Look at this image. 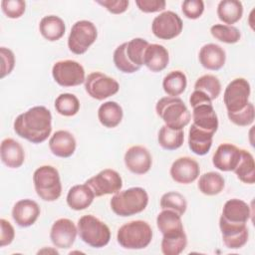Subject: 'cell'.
Segmentation results:
<instances>
[{
    "label": "cell",
    "instance_id": "obj_28",
    "mask_svg": "<svg viewBox=\"0 0 255 255\" xmlns=\"http://www.w3.org/2000/svg\"><path fill=\"white\" fill-rule=\"evenodd\" d=\"M39 31L46 40L51 42L58 41L65 34V22L56 15L45 16L40 21Z\"/></svg>",
    "mask_w": 255,
    "mask_h": 255
},
{
    "label": "cell",
    "instance_id": "obj_26",
    "mask_svg": "<svg viewBox=\"0 0 255 255\" xmlns=\"http://www.w3.org/2000/svg\"><path fill=\"white\" fill-rule=\"evenodd\" d=\"M95 198L93 190L85 184H77L70 188L67 194V204L73 210H84L88 208Z\"/></svg>",
    "mask_w": 255,
    "mask_h": 255
},
{
    "label": "cell",
    "instance_id": "obj_9",
    "mask_svg": "<svg viewBox=\"0 0 255 255\" xmlns=\"http://www.w3.org/2000/svg\"><path fill=\"white\" fill-rule=\"evenodd\" d=\"M52 76L55 82L62 87L80 86L86 80L84 67L74 60L56 62L52 68Z\"/></svg>",
    "mask_w": 255,
    "mask_h": 255
},
{
    "label": "cell",
    "instance_id": "obj_16",
    "mask_svg": "<svg viewBox=\"0 0 255 255\" xmlns=\"http://www.w3.org/2000/svg\"><path fill=\"white\" fill-rule=\"evenodd\" d=\"M171 178L180 184H189L197 179L200 173L198 162L189 157L182 156L175 159L170 166Z\"/></svg>",
    "mask_w": 255,
    "mask_h": 255
},
{
    "label": "cell",
    "instance_id": "obj_42",
    "mask_svg": "<svg viewBox=\"0 0 255 255\" xmlns=\"http://www.w3.org/2000/svg\"><path fill=\"white\" fill-rule=\"evenodd\" d=\"M228 119L231 123L238 127H247L253 124L255 118V110L252 103H248V105L241 111L237 113H227Z\"/></svg>",
    "mask_w": 255,
    "mask_h": 255
},
{
    "label": "cell",
    "instance_id": "obj_23",
    "mask_svg": "<svg viewBox=\"0 0 255 255\" xmlns=\"http://www.w3.org/2000/svg\"><path fill=\"white\" fill-rule=\"evenodd\" d=\"M169 62L168 51L159 44H149L143 56V65L151 72L157 73L164 70Z\"/></svg>",
    "mask_w": 255,
    "mask_h": 255
},
{
    "label": "cell",
    "instance_id": "obj_25",
    "mask_svg": "<svg viewBox=\"0 0 255 255\" xmlns=\"http://www.w3.org/2000/svg\"><path fill=\"white\" fill-rule=\"evenodd\" d=\"M214 133L191 125L188 131V146L190 150L197 155L206 154L212 145Z\"/></svg>",
    "mask_w": 255,
    "mask_h": 255
},
{
    "label": "cell",
    "instance_id": "obj_33",
    "mask_svg": "<svg viewBox=\"0 0 255 255\" xmlns=\"http://www.w3.org/2000/svg\"><path fill=\"white\" fill-rule=\"evenodd\" d=\"M158 144L166 150H175L179 148L184 141L183 129H172L162 126L157 135Z\"/></svg>",
    "mask_w": 255,
    "mask_h": 255
},
{
    "label": "cell",
    "instance_id": "obj_31",
    "mask_svg": "<svg viewBox=\"0 0 255 255\" xmlns=\"http://www.w3.org/2000/svg\"><path fill=\"white\" fill-rule=\"evenodd\" d=\"M225 186L223 176L215 171H209L202 174L198 180V189L201 193L212 196L219 194Z\"/></svg>",
    "mask_w": 255,
    "mask_h": 255
},
{
    "label": "cell",
    "instance_id": "obj_15",
    "mask_svg": "<svg viewBox=\"0 0 255 255\" xmlns=\"http://www.w3.org/2000/svg\"><path fill=\"white\" fill-rule=\"evenodd\" d=\"M219 228L222 240L225 246L229 249H239L248 241L249 232L246 224L228 222L220 216Z\"/></svg>",
    "mask_w": 255,
    "mask_h": 255
},
{
    "label": "cell",
    "instance_id": "obj_5",
    "mask_svg": "<svg viewBox=\"0 0 255 255\" xmlns=\"http://www.w3.org/2000/svg\"><path fill=\"white\" fill-rule=\"evenodd\" d=\"M33 182L37 195L44 201H55L62 193L59 171L52 165H42L33 174Z\"/></svg>",
    "mask_w": 255,
    "mask_h": 255
},
{
    "label": "cell",
    "instance_id": "obj_48",
    "mask_svg": "<svg viewBox=\"0 0 255 255\" xmlns=\"http://www.w3.org/2000/svg\"><path fill=\"white\" fill-rule=\"evenodd\" d=\"M97 3L113 14H122L128 10L129 2L128 0H104L97 1Z\"/></svg>",
    "mask_w": 255,
    "mask_h": 255
},
{
    "label": "cell",
    "instance_id": "obj_37",
    "mask_svg": "<svg viewBox=\"0 0 255 255\" xmlns=\"http://www.w3.org/2000/svg\"><path fill=\"white\" fill-rule=\"evenodd\" d=\"M55 109L64 117H73L80 110V102L75 95L64 93L56 98Z\"/></svg>",
    "mask_w": 255,
    "mask_h": 255
},
{
    "label": "cell",
    "instance_id": "obj_10",
    "mask_svg": "<svg viewBox=\"0 0 255 255\" xmlns=\"http://www.w3.org/2000/svg\"><path fill=\"white\" fill-rule=\"evenodd\" d=\"M251 88L249 82L244 78L232 80L225 88L223 102L227 113H237L243 110L249 103Z\"/></svg>",
    "mask_w": 255,
    "mask_h": 255
},
{
    "label": "cell",
    "instance_id": "obj_40",
    "mask_svg": "<svg viewBox=\"0 0 255 255\" xmlns=\"http://www.w3.org/2000/svg\"><path fill=\"white\" fill-rule=\"evenodd\" d=\"M210 33L215 39L226 44L237 43L241 38V33L239 29L234 26L224 24L213 25L210 28Z\"/></svg>",
    "mask_w": 255,
    "mask_h": 255
},
{
    "label": "cell",
    "instance_id": "obj_3",
    "mask_svg": "<svg viewBox=\"0 0 255 255\" xmlns=\"http://www.w3.org/2000/svg\"><path fill=\"white\" fill-rule=\"evenodd\" d=\"M157 116L164 125L172 129H183L191 119V114L184 102L178 97H163L155 106Z\"/></svg>",
    "mask_w": 255,
    "mask_h": 255
},
{
    "label": "cell",
    "instance_id": "obj_2",
    "mask_svg": "<svg viewBox=\"0 0 255 255\" xmlns=\"http://www.w3.org/2000/svg\"><path fill=\"white\" fill-rule=\"evenodd\" d=\"M111 208L119 216L128 217L143 211L148 204V194L142 187H130L114 194Z\"/></svg>",
    "mask_w": 255,
    "mask_h": 255
},
{
    "label": "cell",
    "instance_id": "obj_18",
    "mask_svg": "<svg viewBox=\"0 0 255 255\" xmlns=\"http://www.w3.org/2000/svg\"><path fill=\"white\" fill-rule=\"evenodd\" d=\"M241 158V149L236 145L224 142L215 150L212 156L213 165L221 171H233Z\"/></svg>",
    "mask_w": 255,
    "mask_h": 255
},
{
    "label": "cell",
    "instance_id": "obj_30",
    "mask_svg": "<svg viewBox=\"0 0 255 255\" xmlns=\"http://www.w3.org/2000/svg\"><path fill=\"white\" fill-rule=\"evenodd\" d=\"M243 15V5L237 0H222L217 6V16L224 25L232 26L238 22Z\"/></svg>",
    "mask_w": 255,
    "mask_h": 255
},
{
    "label": "cell",
    "instance_id": "obj_11",
    "mask_svg": "<svg viewBox=\"0 0 255 255\" xmlns=\"http://www.w3.org/2000/svg\"><path fill=\"white\" fill-rule=\"evenodd\" d=\"M85 90L91 98L103 101L116 95L120 90V85L104 73L93 72L85 80Z\"/></svg>",
    "mask_w": 255,
    "mask_h": 255
},
{
    "label": "cell",
    "instance_id": "obj_14",
    "mask_svg": "<svg viewBox=\"0 0 255 255\" xmlns=\"http://www.w3.org/2000/svg\"><path fill=\"white\" fill-rule=\"evenodd\" d=\"M78 234V227L68 218L56 220L50 231V239L53 245L59 249L71 248Z\"/></svg>",
    "mask_w": 255,
    "mask_h": 255
},
{
    "label": "cell",
    "instance_id": "obj_44",
    "mask_svg": "<svg viewBox=\"0 0 255 255\" xmlns=\"http://www.w3.org/2000/svg\"><path fill=\"white\" fill-rule=\"evenodd\" d=\"M183 15L191 20L199 18L204 11V2L202 0H185L181 4Z\"/></svg>",
    "mask_w": 255,
    "mask_h": 255
},
{
    "label": "cell",
    "instance_id": "obj_12",
    "mask_svg": "<svg viewBox=\"0 0 255 255\" xmlns=\"http://www.w3.org/2000/svg\"><path fill=\"white\" fill-rule=\"evenodd\" d=\"M93 190L96 197L115 194L123 187V179L120 173L114 169L106 168L85 182Z\"/></svg>",
    "mask_w": 255,
    "mask_h": 255
},
{
    "label": "cell",
    "instance_id": "obj_34",
    "mask_svg": "<svg viewBox=\"0 0 255 255\" xmlns=\"http://www.w3.org/2000/svg\"><path fill=\"white\" fill-rule=\"evenodd\" d=\"M238 179L243 183L253 184L255 182V162L253 155L245 149H241V158L233 170Z\"/></svg>",
    "mask_w": 255,
    "mask_h": 255
},
{
    "label": "cell",
    "instance_id": "obj_43",
    "mask_svg": "<svg viewBox=\"0 0 255 255\" xmlns=\"http://www.w3.org/2000/svg\"><path fill=\"white\" fill-rule=\"evenodd\" d=\"M1 9L8 18L18 19L24 14L26 3L23 0H2Z\"/></svg>",
    "mask_w": 255,
    "mask_h": 255
},
{
    "label": "cell",
    "instance_id": "obj_46",
    "mask_svg": "<svg viewBox=\"0 0 255 255\" xmlns=\"http://www.w3.org/2000/svg\"><path fill=\"white\" fill-rule=\"evenodd\" d=\"M137 8L143 13H155L165 9L166 2L164 0H136Z\"/></svg>",
    "mask_w": 255,
    "mask_h": 255
},
{
    "label": "cell",
    "instance_id": "obj_45",
    "mask_svg": "<svg viewBox=\"0 0 255 255\" xmlns=\"http://www.w3.org/2000/svg\"><path fill=\"white\" fill-rule=\"evenodd\" d=\"M0 56H1V79L9 75L15 66V56L14 53L5 47L0 48Z\"/></svg>",
    "mask_w": 255,
    "mask_h": 255
},
{
    "label": "cell",
    "instance_id": "obj_32",
    "mask_svg": "<svg viewBox=\"0 0 255 255\" xmlns=\"http://www.w3.org/2000/svg\"><path fill=\"white\" fill-rule=\"evenodd\" d=\"M187 86V79L183 72L179 70L171 71L162 81V88L169 97H177L181 95Z\"/></svg>",
    "mask_w": 255,
    "mask_h": 255
},
{
    "label": "cell",
    "instance_id": "obj_17",
    "mask_svg": "<svg viewBox=\"0 0 255 255\" xmlns=\"http://www.w3.org/2000/svg\"><path fill=\"white\" fill-rule=\"evenodd\" d=\"M125 164L134 174L146 173L152 164V157L148 149L142 145L130 146L125 153Z\"/></svg>",
    "mask_w": 255,
    "mask_h": 255
},
{
    "label": "cell",
    "instance_id": "obj_38",
    "mask_svg": "<svg viewBox=\"0 0 255 255\" xmlns=\"http://www.w3.org/2000/svg\"><path fill=\"white\" fill-rule=\"evenodd\" d=\"M161 209H168L176 212L180 216L183 215L187 208V201L185 197L176 191H169L164 193L160 198Z\"/></svg>",
    "mask_w": 255,
    "mask_h": 255
},
{
    "label": "cell",
    "instance_id": "obj_6",
    "mask_svg": "<svg viewBox=\"0 0 255 255\" xmlns=\"http://www.w3.org/2000/svg\"><path fill=\"white\" fill-rule=\"evenodd\" d=\"M211 102L204 93L196 90L189 97V104L192 107L193 125L215 133L218 128V118Z\"/></svg>",
    "mask_w": 255,
    "mask_h": 255
},
{
    "label": "cell",
    "instance_id": "obj_21",
    "mask_svg": "<svg viewBox=\"0 0 255 255\" xmlns=\"http://www.w3.org/2000/svg\"><path fill=\"white\" fill-rule=\"evenodd\" d=\"M198 58L203 68L211 71H218L225 64L226 53L219 45L209 43L201 47Z\"/></svg>",
    "mask_w": 255,
    "mask_h": 255
},
{
    "label": "cell",
    "instance_id": "obj_7",
    "mask_svg": "<svg viewBox=\"0 0 255 255\" xmlns=\"http://www.w3.org/2000/svg\"><path fill=\"white\" fill-rule=\"evenodd\" d=\"M80 238L94 248H102L110 242L111 230L102 220L92 214L84 215L78 220Z\"/></svg>",
    "mask_w": 255,
    "mask_h": 255
},
{
    "label": "cell",
    "instance_id": "obj_29",
    "mask_svg": "<svg viewBox=\"0 0 255 255\" xmlns=\"http://www.w3.org/2000/svg\"><path fill=\"white\" fill-rule=\"evenodd\" d=\"M124 112L122 107L114 101H108L102 104L98 110V119L100 123L109 128H116L123 120Z\"/></svg>",
    "mask_w": 255,
    "mask_h": 255
},
{
    "label": "cell",
    "instance_id": "obj_19",
    "mask_svg": "<svg viewBox=\"0 0 255 255\" xmlns=\"http://www.w3.org/2000/svg\"><path fill=\"white\" fill-rule=\"evenodd\" d=\"M40 212V207L36 201L32 199H21L14 204L12 217L20 227H29L37 221Z\"/></svg>",
    "mask_w": 255,
    "mask_h": 255
},
{
    "label": "cell",
    "instance_id": "obj_20",
    "mask_svg": "<svg viewBox=\"0 0 255 255\" xmlns=\"http://www.w3.org/2000/svg\"><path fill=\"white\" fill-rule=\"evenodd\" d=\"M77 142L75 136L68 130H57L49 140L51 152L59 157H70L76 150Z\"/></svg>",
    "mask_w": 255,
    "mask_h": 255
},
{
    "label": "cell",
    "instance_id": "obj_13",
    "mask_svg": "<svg viewBox=\"0 0 255 255\" xmlns=\"http://www.w3.org/2000/svg\"><path fill=\"white\" fill-rule=\"evenodd\" d=\"M183 28L181 18L172 11H164L156 16L151 24L153 35L161 40H171L177 37Z\"/></svg>",
    "mask_w": 255,
    "mask_h": 255
},
{
    "label": "cell",
    "instance_id": "obj_8",
    "mask_svg": "<svg viewBox=\"0 0 255 255\" xmlns=\"http://www.w3.org/2000/svg\"><path fill=\"white\" fill-rule=\"evenodd\" d=\"M97 37L98 31L93 22L88 20L77 21L72 26L68 38L69 50L76 55H82L95 43Z\"/></svg>",
    "mask_w": 255,
    "mask_h": 255
},
{
    "label": "cell",
    "instance_id": "obj_47",
    "mask_svg": "<svg viewBox=\"0 0 255 255\" xmlns=\"http://www.w3.org/2000/svg\"><path fill=\"white\" fill-rule=\"evenodd\" d=\"M0 246L4 247L6 245H9L12 243L14 237H15V230L12 224L7 221L4 218L0 219Z\"/></svg>",
    "mask_w": 255,
    "mask_h": 255
},
{
    "label": "cell",
    "instance_id": "obj_1",
    "mask_svg": "<svg viewBox=\"0 0 255 255\" xmlns=\"http://www.w3.org/2000/svg\"><path fill=\"white\" fill-rule=\"evenodd\" d=\"M14 130L32 143L45 141L52 131V115L44 106H36L20 114L14 121Z\"/></svg>",
    "mask_w": 255,
    "mask_h": 255
},
{
    "label": "cell",
    "instance_id": "obj_4",
    "mask_svg": "<svg viewBox=\"0 0 255 255\" xmlns=\"http://www.w3.org/2000/svg\"><path fill=\"white\" fill-rule=\"evenodd\" d=\"M117 239L119 244L126 249H143L151 242L152 229L143 220H132L119 228Z\"/></svg>",
    "mask_w": 255,
    "mask_h": 255
},
{
    "label": "cell",
    "instance_id": "obj_22",
    "mask_svg": "<svg viewBox=\"0 0 255 255\" xmlns=\"http://www.w3.org/2000/svg\"><path fill=\"white\" fill-rule=\"evenodd\" d=\"M2 162L10 168L20 167L25 160V152L22 145L13 138H5L0 145Z\"/></svg>",
    "mask_w": 255,
    "mask_h": 255
},
{
    "label": "cell",
    "instance_id": "obj_35",
    "mask_svg": "<svg viewBox=\"0 0 255 255\" xmlns=\"http://www.w3.org/2000/svg\"><path fill=\"white\" fill-rule=\"evenodd\" d=\"M187 237L185 232L173 235H163L161 240V252L164 255H178L186 248Z\"/></svg>",
    "mask_w": 255,
    "mask_h": 255
},
{
    "label": "cell",
    "instance_id": "obj_27",
    "mask_svg": "<svg viewBox=\"0 0 255 255\" xmlns=\"http://www.w3.org/2000/svg\"><path fill=\"white\" fill-rule=\"evenodd\" d=\"M156 225L162 235H173L184 232L181 216L168 209H162L156 217Z\"/></svg>",
    "mask_w": 255,
    "mask_h": 255
},
{
    "label": "cell",
    "instance_id": "obj_36",
    "mask_svg": "<svg viewBox=\"0 0 255 255\" xmlns=\"http://www.w3.org/2000/svg\"><path fill=\"white\" fill-rule=\"evenodd\" d=\"M194 90L204 93L211 101H213L217 99L221 93V84L217 77L213 75H203L196 80Z\"/></svg>",
    "mask_w": 255,
    "mask_h": 255
},
{
    "label": "cell",
    "instance_id": "obj_24",
    "mask_svg": "<svg viewBox=\"0 0 255 255\" xmlns=\"http://www.w3.org/2000/svg\"><path fill=\"white\" fill-rule=\"evenodd\" d=\"M250 216L251 211L249 205L241 199L232 198L227 200L223 205L221 217L228 222L246 224Z\"/></svg>",
    "mask_w": 255,
    "mask_h": 255
},
{
    "label": "cell",
    "instance_id": "obj_41",
    "mask_svg": "<svg viewBox=\"0 0 255 255\" xmlns=\"http://www.w3.org/2000/svg\"><path fill=\"white\" fill-rule=\"evenodd\" d=\"M126 48H127V42L121 44L118 46L114 52L113 60L114 64L117 67L118 70L125 74H132L134 72H137L140 68L133 65L128 58L127 53H126Z\"/></svg>",
    "mask_w": 255,
    "mask_h": 255
},
{
    "label": "cell",
    "instance_id": "obj_39",
    "mask_svg": "<svg viewBox=\"0 0 255 255\" xmlns=\"http://www.w3.org/2000/svg\"><path fill=\"white\" fill-rule=\"evenodd\" d=\"M148 45L149 43L142 38H133L129 42H127L126 53L128 60L140 68L143 65V56Z\"/></svg>",
    "mask_w": 255,
    "mask_h": 255
}]
</instances>
